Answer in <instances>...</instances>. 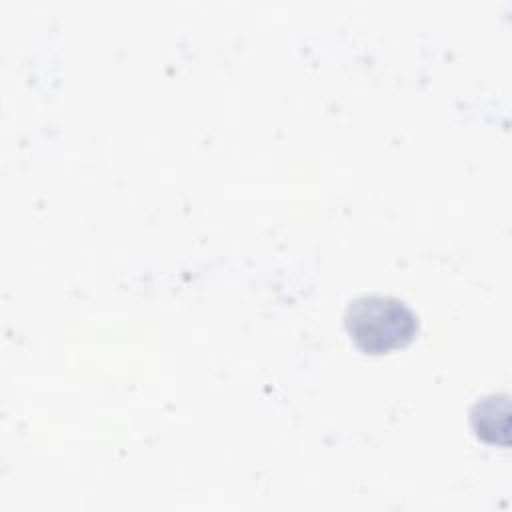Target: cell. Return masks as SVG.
<instances>
[{
    "mask_svg": "<svg viewBox=\"0 0 512 512\" xmlns=\"http://www.w3.org/2000/svg\"><path fill=\"white\" fill-rule=\"evenodd\" d=\"M344 326L362 352L386 354L412 342L418 318L394 296L364 294L346 306Z\"/></svg>",
    "mask_w": 512,
    "mask_h": 512,
    "instance_id": "1",
    "label": "cell"
}]
</instances>
